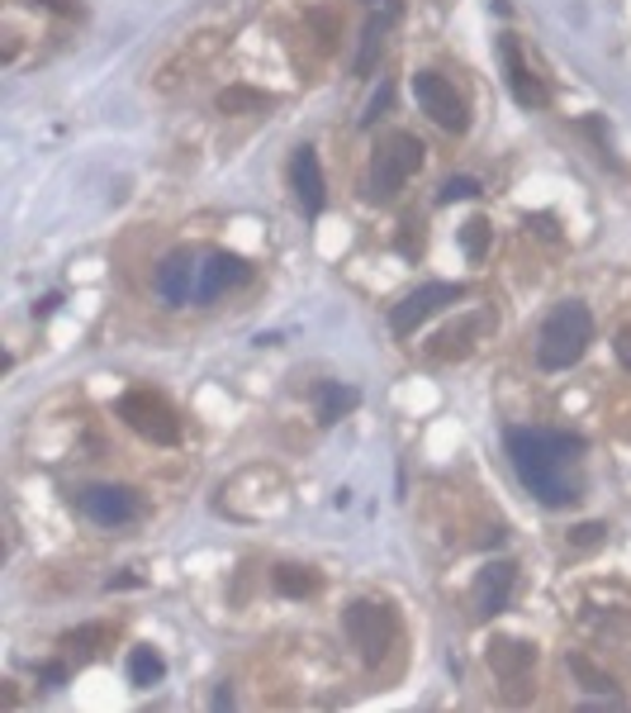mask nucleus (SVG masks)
Masks as SVG:
<instances>
[{"label":"nucleus","mask_w":631,"mask_h":713,"mask_svg":"<svg viewBox=\"0 0 631 713\" xmlns=\"http://www.w3.org/2000/svg\"><path fill=\"white\" fill-rule=\"evenodd\" d=\"M166 676V661L152 652V647H134V652H128V680L134 685H143V690H148V685H157Z\"/></svg>","instance_id":"obj_17"},{"label":"nucleus","mask_w":631,"mask_h":713,"mask_svg":"<svg viewBox=\"0 0 631 713\" xmlns=\"http://www.w3.org/2000/svg\"><path fill=\"white\" fill-rule=\"evenodd\" d=\"M461 248H466V257H475V262L490 253V224H484V219H470L461 229Z\"/></svg>","instance_id":"obj_22"},{"label":"nucleus","mask_w":631,"mask_h":713,"mask_svg":"<svg viewBox=\"0 0 631 713\" xmlns=\"http://www.w3.org/2000/svg\"><path fill=\"white\" fill-rule=\"evenodd\" d=\"M214 106H219V114H261V110H271V96L257 86H228V90H219Z\"/></svg>","instance_id":"obj_15"},{"label":"nucleus","mask_w":631,"mask_h":713,"mask_svg":"<svg viewBox=\"0 0 631 713\" xmlns=\"http://www.w3.org/2000/svg\"><path fill=\"white\" fill-rule=\"evenodd\" d=\"M342 628H347V638L361 652L366 666H380V661L389 656V647L399 642V624H394V614H389L385 604H371V600L347 604V614H342Z\"/></svg>","instance_id":"obj_4"},{"label":"nucleus","mask_w":631,"mask_h":713,"mask_svg":"<svg viewBox=\"0 0 631 713\" xmlns=\"http://www.w3.org/2000/svg\"><path fill=\"white\" fill-rule=\"evenodd\" d=\"M357 391L351 385H337V381H323L319 385V423H337L347 409H357Z\"/></svg>","instance_id":"obj_16"},{"label":"nucleus","mask_w":631,"mask_h":713,"mask_svg":"<svg viewBox=\"0 0 631 713\" xmlns=\"http://www.w3.org/2000/svg\"><path fill=\"white\" fill-rule=\"evenodd\" d=\"M437 357H466L470 353V329H446L437 333V347H432Z\"/></svg>","instance_id":"obj_23"},{"label":"nucleus","mask_w":631,"mask_h":713,"mask_svg":"<svg viewBox=\"0 0 631 713\" xmlns=\"http://www.w3.org/2000/svg\"><path fill=\"white\" fill-rule=\"evenodd\" d=\"M570 671L584 680V690H594V694H613L617 699V690H613V676H603V671L594 666V661H584V656H570Z\"/></svg>","instance_id":"obj_21"},{"label":"nucleus","mask_w":631,"mask_h":713,"mask_svg":"<svg viewBox=\"0 0 631 713\" xmlns=\"http://www.w3.org/2000/svg\"><path fill=\"white\" fill-rule=\"evenodd\" d=\"M290 181H295L299 210H305L309 219H313V214H323V172H319V152H313V148H295Z\"/></svg>","instance_id":"obj_14"},{"label":"nucleus","mask_w":631,"mask_h":713,"mask_svg":"<svg viewBox=\"0 0 631 713\" xmlns=\"http://www.w3.org/2000/svg\"><path fill=\"white\" fill-rule=\"evenodd\" d=\"M114 414H120V419L134 428L138 438H148V443H157V447H176L181 443L176 409H171L162 395H152V391H128V395H120Z\"/></svg>","instance_id":"obj_5"},{"label":"nucleus","mask_w":631,"mask_h":713,"mask_svg":"<svg viewBox=\"0 0 631 713\" xmlns=\"http://www.w3.org/2000/svg\"><path fill=\"white\" fill-rule=\"evenodd\" d=\"M498 58H504V72H508V90H512V100H518L522 110H542V106H546V86L536 82L532 67L522 62L518 38H512V34L498 38Z\"/></svg>","instance_id":"obj_12"},{"label":"nucleus","mask_w":631,"mask_h":713,"mask_svg":"<svg viewBox=\"0 0 631 713\" xmlns=\"http://www.w3.org/2000/svg\"><path fill=\"white\" fill-rule=\"evenodd\" d=\"M423 143H418L413 134H404V128H394V134H385L375 143L371 152V196L375 200H389L399 196L404 186H409V176L423 167Z\"/></svg>","instance_id":"obj_3"},{"label":"nucleus","mask_w":631,"mask_h":713,"mask_svg":"<svg viewBox=\"0 0 631 713\" xmlns=\"http://www.w3.org/2000/svg\"><path fill=\"white\" fill-rule=\"evenodd\" d=\"M72 509L100 528H124L138 518V495L124 485H86L72 495Z\"/></svg>","instance_id":"obj_7"},{"label":"nucleus","mask_w":631,"mask_h":713,"mask_svg":"<svg viewBox=\"0 0 631 713\" xmlns=\"http://www.w3.org/2000/svg\"><path fill=\"white\" fill-rule=\"evenodd\" d=\"M195 285H200V257L190 248H176L157 267V295L166 305H195Z\"/></svg>","instance_id":"obj_9"},{"label":"nucleus","mask_w":631,"mask_h":713,"mask_svg":"<svg viewBox=\"0 0 631 713\" xmlns=\"http://www.w3.org/2000/svg\"><path fill=\"white\" fill-rule=\"evenodd\" d=\"M470 196H480V181H470V176H451V181H446V186H442V205H451V200H470Z\"/></svg>","instance_id":"obj_24"},{"label":"nucleus","mask_w":631,"mask_h":713,"mask_svg":"<svg viewBox=\"0 0 631 713\" xmlns=\"http://www.w3.org/2000/svg\"><path fill=\"white\" fill-rule=\"evenodd\" d=\"M603 533H608L603 524H584V528H574V542H580V548H594V542H598Z\"/></svg>","instance_id":"obj_27"},{"label":"nucleus","mask_w":631,"mask_h":713,"mask_svg":"<svg viewBox=\"0 0 631 713\" xmlns=\"http://www.w3.org/2000/svg\"><path fill=\"white\" fill-rule=\"evenodd\" d=\"M613 347H617V361H622V367L631 371V329L617 333V343H613Z\"/></svg>","instance_id":"obj_28"},{"label":"nucleus","mask_w":631,"mask_h":713,"mask_svg":"<svg viewBox=\"0 0 631 713\" xmlns=\"http://www.w3.org/2000/svg\"><path fill=\"white\" fill-rule=\"evenodd\" d=\"M247 276H252V267H247L238 253H209L205 262H200V285H195V305L219 300L223 291H233V285H243Z\"/></svg>","instance_id":"obj_11"},{"label":"nucleus","mask_w":631,"mask_h":713,"mask_svg":"<svg viewBox=\"0 0 631 713\" xmlns=\"http://www.w3.org/2000/svg\"><path fill=\"white\" fill-rule=\"evenodd\" d=\"M38 680H44L48 690H58V685L67 680V661H48V666H38Z\"/></svg>","instance_id":"obj_25"},{"label":"nucleus","mask_w":631,"mask_h":713,"mask_svg":"<svg viewBox=\"0 0 631 713\" xmlns=\"http://www.w3.org/2000/svg\"><path fill=\"white\" fill-rule=\"evenodd\" d=\"M589 343H594V315L580 305V300H565L546 315L542 333H536V367L542 371H565L574 367Z\"/></svg>","instance_id":"obj_2"},{"label":"nucleus","mask_w":631,"mask_h":713,"mask_svg":"<svg viewBox=\"0 0 631 713\" xmlns=\"http://www.w3.org/2000/svg\"><path fill=\"white\" fill-rule=\"evenodd\" d=\"M508 457L518 481L532 490L542 504L560 509V504L580 500V476H574V457L584 452V438L574 433H546V428H508L504 433Z\"/></svg>","instance_id":"obj_1"},{"label":"nucleus","mask_w":631,"mask_h":713,"mask_svg":"<svg viewBox=\"0 0 631 713\" xmlns=\"http://www.w3.org/2000/svg\"><path fill=\"white\" fill-rule=\"evenodd\" d=\"M361 5L380 10V15H385V20H394V15H399V0H361Z\"/></svg>","instance_id":"obj_29"},{"label":"nucleus","mask_w":631,"mask_h":713,"mask_svg":"<svg viewBox=\"0 0 631 713\" xmlns=\"http://www.w3.org/2000/svg\"><path fill=\"white\" fill-rule=\"evenodd\" d=\"M104 638H110V628H76V632L62 638V647H67L76 661H90L96 656V642H104Z\"/></svg>","instance_id":"obj_20"},{"label":"nucleus","mask_w":631,"mask_h":713,"mask_svg":"<svg viewBox=\"0 0 631 713\" xmlns=\"http://www.w3.org/2000/svg\"><path fill=\"white\" fill-rule=\"evenodd\" d=\"M456 300H466V285H451V281H432V285H423V291L404 295V300L389 309V329H394V339H409L418 323H428L432 315H437V309L456 305Z\"/></svg>","instance_id":"obj_6"},{"label":"nucleus","mask_w":631,"mask_h":713,"mask_svg":"<svg viewBox=\"0 0 631 713\" xmlns=\"http://www.w3.org/2000/svg\"><path fill=\"white\" fill-rule=\"evenodd\" d=\"M490 666H494V676L508 685V694L518 699L522 685L532 680L536 647H532V642H518V638H494V642H490Z\"/></svg>","instance_id":"obj_10"},{"label":"nucleus","mask_w":631,"mask_h":713,"mask_svg":"<svg viewBox=\"0 0 631 713\" xmlns=\"http://www.w3.org/2000/svg\"><path fill=\"white\" fill-rule=\"evenodd\" d=\"M275 590L290 594V600H305V594L319 590V576H309V570H299V566H281L275 570Z\"/></svg>","instance_id":"obj_19"},{"label":"nucleus","mask_w":631,"mask_h":713,"mask_svg":"<svg viewBox=\"0 0 631 713\" xmlns=\"http://www.w3.org/2000/svg\"><path fill=\"white\" fill-rule=\"evenodd\" d=\"M389 100H394V90H389V86H380V90H375V100H371V106H366V114H361V124H375V120H380V110H389Z\"/></svg>","instance_id":"obj_26"},{"label":"nucleus","mask_w":631,"mask_h":713,"mask_svg":"<svg viewBox=\"0 0 631 713\" xmlns=\"http://www.w3.org/2000/svg\"><path fill=\"white\" fill-rule=\"evenodd\" d=\"M380 48H385V20H371L361 29V53H357V76H371L375 72V62H380Z\"/></svg>","instance_id":"obj_18"},{"label":"nucleus","mask_w":631,"mask_h":713,"mask_svg":"<svg viewBox=\"0 0 631 713\" xmlns=\"http://www.w3.org/2000/svg\"><path fill=\"white\" fill-rule=\"evenodd\" d=\"M52 309H58V295H44V300L34 305V315H52Z\"/></svg>","instance_id":"obj_30"},{"label":"nucleus","mask_w":631,"mask_h":713,"mask_svg":"<svg viewBox=\"0 0 631 713\" xmlns=\"http://www.w3.org/2000/svg\"><path fill=\"white\" fill-rule=\"evenodd\" d=\"M512 580H518V570H512V562H490L475 576V608L484 618L504 614L508 600H512Z\"/></svg>","instance_id":"obj_13"},{"label":"nucleus","mask_w":631,"mask_h":713,"mask_svg":"<svg viewBox=\"0 0 631 713\" xmlns=\"http://www.w3.org/2000/svg\"><path fill=\"white\" fill-rule=\"evenodd\" d=\"M413 100L423 106V114H432V124H442L446 134H466L470 114H466V100L456 96V86L437 72H418L413 76Z\"/></svg>","instance_id":"obj_8"}]
</instances>
